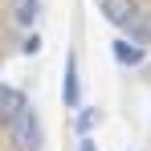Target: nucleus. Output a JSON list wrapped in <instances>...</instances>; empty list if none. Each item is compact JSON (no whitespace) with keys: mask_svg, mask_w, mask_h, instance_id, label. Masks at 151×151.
I'll list each match as a JSON object with an SVG mask.
<instances>
[{"mask_svg":"<svg viewBox=\"0 0 151 151\" xmlns=\"http://www.w3.org/2000/svg\"><path fill=\"white\" fill-rule=\"evenodd\" d=\"M82 114H78V131H82V139H90V127L98 123V106H78Z\"/></svg>","mask_w":151,"mask_h":151,"instance_id":"0eeeda50","label":"nucleus"},{"mask_svg":"<svg viewBox=\"0 0 151 151\" xmlns=\"http://www.w3.org/2000/svg\"><path fill=\"white\" fill-rule=\"evenodd\" d=\"M41 17V0H17V12H12V21L21 29H33V21Z\"/></svg>","mask_w":151,"mask_h":151,"instance_id":"423d86ee","label":"nucleus"},{"mask_svg":"<svg viewBox=\"0 0 151 151\" xmlns=\"http://www.w3.org/2000/svg\"><path fill=\"white\" fill-rule=\"evenodd\" d=\"M102 17L119 29H131V21L139 17V4L135 0H102Z\"/></svg>","mask_w":151,"mask_h":151,"instance_id":"7ed1b4c3","label":"nucleus"},{"mask_svg":"<svg viewBox=\"0 0 151 151\" xmlns=\"http://www.w3.org/2000/svg\"><path fill=\"white\" fill-rule=\"evenodd\" d=\"M25 106H29V102H25V94H21L17 86H0V123H4V127L12 123Z\"/></svg>","mask_w":151,"mask_h":151,"instance_id":"20e7f679","label":"nucleus"},{"mask_svg":"<svg viewBox=\"0 0 151 151\" xmlns=\"http://www.w3.org/2000/svg\"><path fill=\"white\" fill-rule=\"evenodd\" d=\"M78 151H98V143H94V139H82V143H78Z\"/></svg>","mask_w":151,"mask_h":151,"instance_id":"1a4fd4ad","label":"nucleus"},{"mask_svg":"<svg viewBox=\"0 0 151 151\" xmlns=\"http://www.w3.org/2000/svg\"><path fill=\"white\" fill-rule=\"evenodd\" d=\"M21 53H25V57H33V53H41V37H37V33H29L25 41H21Z\"/></svg>","mask_w":151,"mask_h":151,"instance_id":"6e6552de","label":"nucleus"},{"mask_svg":"<svg viewBox=\"0 0 151 151\" xmlns=\"http://www.w3.org/2000/svg\"><path fill=\"white\" fill-rule=\"evenodd\" d=\"M110 49H114V61H119V65H143V57H147V49H143V45L127 41V37H119Z\"/></svg>","mask_w":151,"mask_h":151,"instance_id":"39448f33","label":"nucleus"},{"mask_svg":"<svg viewBox=\"0 0 151 151\" xmlns=\"http://www.w3.org/2000/svg\"><path fill=\"white\" fill-rule=\"evenodd\" d=\"M61 102L78 110L82 106V86H78V53H65V78H61Z\"/></svg>","mask_w":151,"mask_h":151,"instance_id":"f03ea898","label":"nucleus"},{"mask_svg":"<svg viewBox=\"0 0 151 151\" xmlns=\"http://www.w3.org/2000/svg\"><path fill=\"white\" fill-rule=\"evenodd\" d=\"M8 139L17 143V151H41V119H37L33 106H25L8 123Z\"/></svg>","mask_w":151,"mask_h":151,"instance_id":"f257e3e1","label":"nucleus"}]
</instances>
